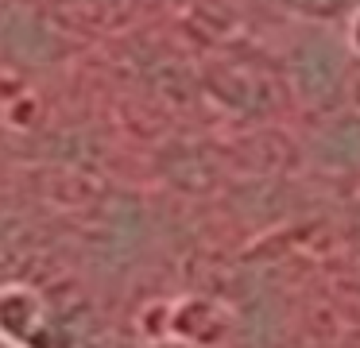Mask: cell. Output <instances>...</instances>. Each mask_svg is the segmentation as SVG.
Wrapping results in <instances>:
<instances>
[{"instance_id":"cell-3","label":"cell","mask_w":360,"mask_h":348,"mask_svg":"<svg viewBox=\"0 0 360 348\" xmlns=\"http://www.w3.org/2000/svg\"><path fill=\"white\" fill-rule=\"evenodd\" d=\"M0 314H12V317H0V329L16 333V337H27L32 325L39 321V302L32 298L27 290H4L0 294Z\"/></svg>"},{"instance_id":"cell-1","label":"cell","mask_w":360,"mask_h":348,"mask_svg":"<svg viewBox=\"0 0 360 348\" xmlns=\"http://www.w3.org/2000/svg\"><path fill=\"white\" fill-rule=\"evenodd\" d=\"M290 77H295L298 93L314 105H329L341 89L345 77V58L333 43L326 39H314V43H302L290 58Z\"/></svg>"},{"instance_id":"cell-2","label":"cell","mask_w":360,"mask_h":348,"mask_svg":"<svg viewBox=\"0 0 360 348\" xmlns=\"http://www.w3.org/2000/svg\"><path fill=\"white\" fill-rule=\"evenodd\" d=\"M318 155L321 162L329 167H341V170H352L360 167V120H341L318 139Z\"/></svg>"},{"instance_id":"cell-4","label":"cell","mask_w":360,"mask_h":348,"mask_svg":"<svg viewBox=\"0 0 360 348\" xmlns=\"http://www.w3.org/2000/svg\"><path fill=\"white\" fill-rule=\"evenodd\" d=\"M287 8L295 12H306V15H326L337 8V0H287Z\"/></svg>"}]
</instances>
